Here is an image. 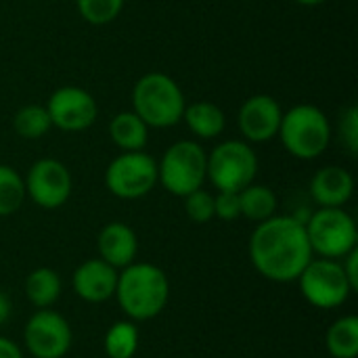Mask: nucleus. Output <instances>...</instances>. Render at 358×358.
<instances>
[{"instance_id": "30", "label": "nucleus", "mask_w": 358, "mask_h": 358, "mask_svg": "<svg viewBox=\"0 0 358 358\" xmlns=\"http://www.w3.org/2000/svg\"><path fill=\"white\" fill-rule=\"evenodd\" d=\"M0 358H23V352L13 340L0 336Z\"/></svg>"}, {"instance_id": "10", "label": "nucleus", "mask_w": 358, "mask_h": 358, "mask_svg": "<svg viewBox=\"0 0 358 358\" xmlns=\"http://www.w3.org/2000/svg\"><path fill=\"white\" fill-rule=\"evenodd\" d=\"M23 342L34 358H63L71 348L73 334L63 315L40 308L25 323Z\"/></svg>"}, {"instance_id": "11", "label": "nucleus", "mask_w": 358, "mask_h": 358, "mask_svg": "<svg viewBox=\"0 0 358 358\" xmlns=\"http://www.w3.org/2000/svg\"><path fill=\"white\" fill-rule=\"evenodd\" d=\"M25 182V195H29V199L44 208V210H57L61 208L69 195H71V174L69 170L50 157L38 159L29 172Z\"/></svg>"}, {"instance_id": "9", "label": "nucleus", "mask_w": 358, "mask_h": 358, "mask_svg": "<svg viewBox=\"0 0 358 358\" xmlns=\"http://www.w3.org/2000/svg\"><path fill=\"white\" fill-rule=\"evenodd\" d=\"M105 185L120 199H141L157 185V164L143 151H124L109 164Z\"/></svg>"}, {"instance_id": "5", "label": "nucleus", "mask_w": 358, "mask_h": 358, "mask_svg": "<svg viewBox=\"0 0 358 358\" xmlns=\"http://www.w3.org/2000/svg\"><path fill=\"white\" fill-rule=\"evenodd\" d=\"M206 178L208 153L193 141H178L168 147L157 166V180L176 197H187L189 193L201 189Z\"/></svg>"}, {"instance_id": "26", "label": "nucleus", "mask_w": 358, "mask_h": 358, "mask_svg": "<svg viewBox=\"0 0 358 358\" xmlns=\"http://www.w3.org/2000/svg\"><path fill=\"white\" fill-rule=\"evenodd\" d=\"M182 199H185V212L193 222L203 224L214 218V195H210L208 191L197 189Z\"/></svg>"}, {"instance_id": "17", "label": "nucleus", "mask_w": 358, "mask_h": 358, "mask_svg": "<svg viewBox=\"0 0 358 358\" xmlns=\"http://www.w3.org/2000/svg\"><path fill=\"white\" fill-rule=\"evenodd\" d=\"M149 126L134 113L122 111L109 124V134L113 143L124 151H143L149 138Z\"/></svg>"}, {"instance_id": "2", "label": "nucleus", "mask_w": 358, "mask_h": 358, "mask_svg": "<svg viewBox=\"0 0 358 358\" xmlns=\"http://www.w3.org/2000/svg\"><path fill=\"white\" fill-rule=\"evenodd\" d=\"M113 298L130 321H151L168 304L170 281L159 266L132 262L117 273Z\"/></svg>"}, {"instance_id": "3", "label": "nucleus", "mask_w": 358, "mask_h": 358, "mask_svg": "<svg viewBox=\"0 0 358 358\" xmlns=\"http://www.w3.org/2000/svg\"><path fill=\"white\" fill-rule=\"evenodd\" d=\"M134 113L153 128H170L182 120L185 94L180 86L166 73L143 76L132 90Z\"/></svg>"}, {"instance_id": "31", "label": "nucleus", "mask_w": 358, "mask_h": 358, "mask_svg": "<svg viewBox=\"0 0 358 358\" xmlns=\"http://www.w3.org/2000/svg\"><path fill=\"white\" fill-rule=\"evenodd\" d=\"M10 313H13V304H10V298L0 292V327L10 319Z\"/></svg>"}, {"instance_id": "6", "label": "nucleus", "mask_w": 358, "mask_h": 358, "mask_svg": "<svg viewBox=\"0 0 358 358\" xmlns=\"http://www.w3.org/2000/svg\"><path fill=\"white\" fill-rule=\"evenodd\" d=\"M304 227L313 254H319L321 258L342 260L357 250V222L342 208H321L304 222Z\"/></svg>"}, {"instance_id": "27", "label": "nucleus", "mask_w": 358, "mask_h": 358, "mask_svg": "<svg viewBox=\"0 0 358 358\" xmlns=\"http://www.w3.org/2000/svg\"><path fill=\"white\" fill-rule=\"evenodd\" d=\"M241 216V203H239V193L233 191H218L214 197V218L220 220H237Z\"/></svg>"}, {"instance_id": "16", "label": "nucleus", "mask_w": 358, "mask_h": 358, "mask_svg": "<svg viewBox=\"0 0 358 358\" xmlns=\"http://www.w3.org/2000/svg\"><path fill=\"white\" fill-rule=\"evenodd\" d=\"M352 193V174L340 166H325L310 180V195L321 208H344Z\"/></svg>"}, {"instance_id": "1", "label": "nucleus", "mask_w": 358, "mask_h": 358, "mask_svg": "<svg viewBox=\"0 0 358 358\" xmlns=\"http://www.w3.org/2000/svg\"><path fill=\"white\" fill-rule=\"evenodd\" d=\"M313 248L304 220L296 216H273L258 222L250 237L252 266L268 281L294 283L313 260Z\"/></svg>"}, {"instance_id": "15", "label": "nucleus", "mask_w": 358, "mask_h": 358, "mask_svg": "<svg viewBox=\"0 0 358 358\" xmlns=\"http://www.w3.org/2000/svg\"><path fill=\"white\" fill-rule=\"evenodd\" d=\"M99 258L111 264L113 268H126L136 260L138 239L136 233L124 222H109L101 229L99 239Z\"/></svg>"}, {"instance_id": "18", "label": "nucleus", "mask_w": 358, "mask_h": 358, "mask_svg": "<svg viewBox=\"0 0 358 358\" xmlns=\"http://www.w3.org/2000/svg\"><path fill=\"white\" fill-rule=\"evenodd\" d=\"M25 296L40 310L50 308L61 298V277L52 268H36L25 277Z\"/></svg>"}, {"instance_id": "14", "label": "nucleus", "mask_w": 358, "mask_h": 358, "mask_svg": "<svg viewBox=\"0 0 358 358\" xmlns=\"http://www.w3.org/2000/svg\"><path fill=\"white\" fill-rule=\"evenodd\" d=\"M73 292L88 304H103L113 298L117 285V268L101 258L84 260L71 277Z\"/></svg>"}, {"instance_id": "25", "label": "nucleus", "mask_w": 358, "mask_h": 358, "mask_svg": "<svg viewBox=\"0 0 358 358\" xmlns=\"http://www.w3.org/2000/svg\"><path fill=\"white\" fill-rule=\"evenodd\" d=\"M80 15L92 25H105L113 21L124 8V0H76Z\"/></svg>"}, {"instance_id": "12", "label": "nucleus", "mask_w": 358, "mask_h": 358, "mask_svg": "<svg viewBox=\"0 0 358 358\" xmlns=\"http://www.w3.org/2000/svg\"><path fill=\"white\" fill-rule=\"evenodd\" d=\"M52 126L65 132H80L94 124L96 120V101L90 92L78 86L57 88L46 105Z\"/></svg>"}, {"instance_id": "23", "label": "nucleus", "mask_w": 358, "mask_h": 358, "mask_svg": "<svg viewBox=\"0 0 358 358\" xmlns=\"http://www.w3.org/2000/svg\"><path fill=\"white\" fill-rule=\"evenodd\" d=\"M25 201V182L17 170L0 164V216L15 214Z\"/></svg>"}, {"instance_id": "19", "label": "nucleus", "mask_w": 358, "mask_h": 358, "mask_svg": "<svg viewBox=\"0 0 358 358\" xmlns=\"http://www.w3.org/2000/svg\"><path fill=\"white\" fill-rule=\"evenodd\" d=\"M325 348L331 358L358 357V317L346 315L331 323L325 334Z\"/></svg>"}, {"instance_id": "13", "label": "nucleus", "mask_w": 358, "mask_h": 358, "mask_svg": "<svg viewBox=\"0 0 358 358\" xmlns=\"http://www.w3.org/2000/svg\"><path fill=\"white\" fill-rule=\"evenodd\" d=\"M283 111L279 103L268 94L250 96L239 109V130L248 141L266 143L271 141L281 126Z\"/></svg>"}, {"instance_id": "29", "label": "nucleus", "mask_w": 358, "mask_h": 358, "mask_svg": "<svg viewBox=\"0 0 358 358\" xmlns=\"http://www.w3.org/2000/svg\"><path fill=\"white\" fill-rule=\"evenodd\" d=\"M342 268H344V275H346V279L350 281V285H352V289L357 292L358 289V248L357 250H352L350 254H346L344 258H342Z\"/></svg>"}, {"instance_id": "21", "label": "nucleus", "mask_w": 358, "mask_h": 358, "mask_svg": "<svg viewBox=\"0 0 358 358\" xmlns=\"http://www.w3.org/2000/svg\"><path fill=\"white\" fill-rule=\"evenodd\" d=\"M239 203H241V214L254 222H264V220L273 218L277 212V195L273 189H268L264 185L252 182L245 189H241Z\"/></svg>"}, {"instance_id": "8", "label": "nucleus", "mask_w": 358, "mask_h": 358, "mask_svg": "<svg viewBox=\"0 0 358 358\" xmlns=\"http://www.w3.org/2000/svg\"><path fill=\"white\" fill-rule=\"evenodd\" d=\"M258 157L248 143L224 141L208 155V178L218 191L239 193L254 182Z\"/></svg>"}, {"instance_id": "22", "label": "nucleus", "mask_w": 358, "mask_h": 358, "mask_svg": "<svg viewBox=\"0 0 358 358\" xmlns=\"http://www.w3.org/2000/svg\"><path fill=\"white\" fill-rule=\"evenodd\" d=\"M141 334L134 321H117L113 323L103 340V348L107 358H134L138 350Z\"/></svg>"}, {"instance_id": "32", "label": "nucleus", "mask_w": 358, "mask_h": 358, "mask_svg": "<svg viewBox=\"0 0 358 358\" xmlns=\"http://www.w3.org/2000/svg\"><path fill=\"white\" fill-rule=\"evenodd\" d=\"M296 2L306 4V6H317V4H321V2H325V0H296Z\"/></svg>"}, {"instance_id": "28", "label": "nucleus", "mask_w": 358, "mask_h": 358, "mask_svg": "<svg viewBox=\"0 0 358 358\" xmlns=\"http://www.w3.org/2000/svg\"><path fill=\"white\" fill-rule=\"evenodd\" d=\"M340 134L342 141L346 145V149L350 151V155H357L358 151V109L352 105L344 111L342 122H340Z\"/></svg>"}, {"instance_id": "20", "label": "nucleus", "mask_w": 358, "mask_h": 358, "mask_svg": "<svg viewBox=\"0 0 358 358\" xmlns=\"http://www.w3.org/2000/svg\"><path fill=\"white\" fill-rule=\"evenodd\" d=\"M182 120L199 138H216L227 124L222 109L208 101H197L191 107H185Z\"/></svg>"}, {"instance_id": "24", "label": "nucleus", "mask_w": 358, "mask_h": 358, "mask_svg": "<svg viewBox=\"0 0 358 358\" xmlns=\"http://www.w3.org/2000/svg\"><path fill=\"white\" fill-rule=\"evenodd\" d=\"M13 126H15V132L23 138H40L50 130L52 122H50L46 107L25 105L15 113Z\"/></svg>"}, {"instance_id": "4", "label": "nucleus", "mask_w": 358, "mask_h": 358, "mask_svg": "<svg viewBox=\"0 0 358 358\" xmlns=\"http://www.w3.org/2000/svg\"><path fill=\"white\" fill-rule=\"evenodd\" d=\"M283 147L298 159L319 157L329 141L331 126L325 113L315 105H296L281 117L279 132Z\"/></svg>"}, {"instance_id": "7", "label": "nucleus", "mask_w": 358, "mask_h": 358, "mask_svg": "<svg viewBox=\"0 0 358 358\" xmlns=\"http://www.w3.org/2000/svg\"><path fill=\"white\" fill-rule=\"evenodd\" d=\"M302 298L321 310L340 308L348 302L350 294L355 292L350 281L344 275V268L338 260L321 258L310 260L308 266L298 277Z\"/></svg>"}]
</instances>
